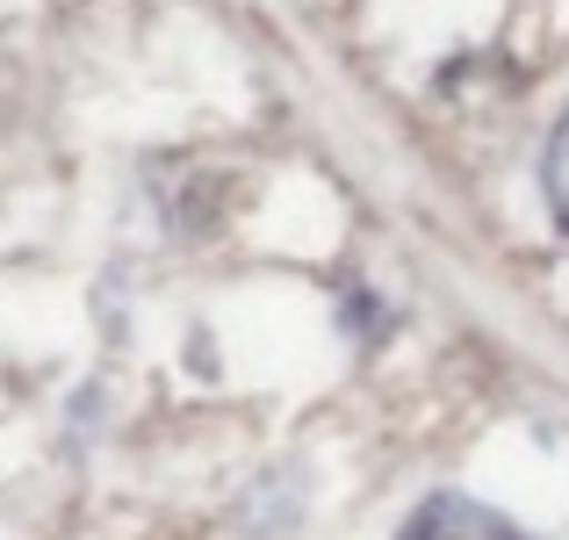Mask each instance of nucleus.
Here are the masks:
<instances>
[{
  "instance_id": "nucleus-1",
  "label": "nucleus",
  "mask_w": 569,
  "mask_h": 540,
  "mask_svg": "<svg viewBox=\"0 0 569 540\" xmlns=\"http://www.w3.org/2000/svg\"><path fill=\"white\" fill-rule=\"evenodd\" d=\"M397 540H527L505 512H490V504L461 498V490H432L426 504H418L411 519H403Z\"/></svg>"
},
{
  "instance_id": "nucleus-2",
  "label": "nucleus",
  "mask_w": 569,
  "mask_h": 540,
  "mask_svg": "<svg viewBox=\"0 0 569 540\" xmlns=\"http://www.w3.org/2000/svg\"><path fill=\"white\" fill-rule=\"evenodd\" d=\"M541 202L556 217V231H569V109L556 116V130L541 144Z\"/></svg>"
}]
</instances>
